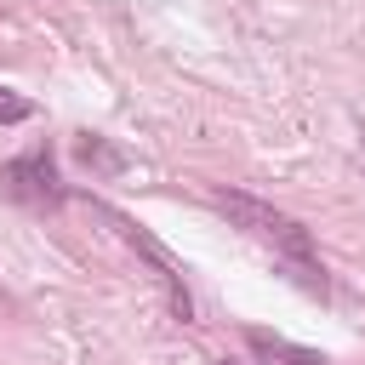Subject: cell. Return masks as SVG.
<instances>
[{"instance_id": "1", "label": "cell", "mask_w": 365, "mask_h": 365, "mask_svg": "<svg viewBox=\"0 0 365 365\" xmlns=\"http://www.w3.org/2000/svg\"><path fill=\"white\" fill-rule=\"evenodd\" d=\"M205 194H211V205H217V211H222L245 240H257L262 251H274V257H279V268H285L308 297H325V291H331L325 262H319V251H314L308 228H302L291 211H279V205H268V200H257V194H245V188H222V182H211Z\"/></svg>"}, {"instance_id": "2", "label": "cell", "mask_w": 365, "mask_h": 365, "mask_svg": "<svg viewBox=\"0 0 365 365\" xmlns=\"http://www.w3.org/2000/svg\"><path fill=\"white\" fill-rule=\"evenodd\" d=\"M0 194L17 200V205H29V211H57L68 188L57 182V160L40 143V148H29V154H17V160L0 165Z\"/></svg>"}, {"instance_id": "3", "label": "cell", "mask_w": 365, "mask_h": 365, "mask_svg": "<svg viewBox=\"0 0 365 365\" xmlns=\"http://www.w3.org/2000/svg\"><path fill=\"white\" fill-rule=\"evenodd\" d=\"M103 217H108V222L120 228V240H131V245H137V251H143V257H148V262L160 268V279H165V291H171V308H177V319L188 325V319H194V302H188V285H182V268L171 262V251H165L160 240H148V234H143V228H137L131 217H120V211H108V205H103Z\"/></svg>"}, {"instance_id": "4", "label": "cell", "mask_w": 365, "mask_h": 365, "mask_svg": "<svg viewBox=\"0 0 365 365\" xmlns=\"http://www.w3.org/2000/svg\"><path fill=\"white\" fill-rule=\"evenodd\" d=\"M245 348H251L262 365H331L325 354L297 348V342H285V336H274V331H262V325H245Z\"/></svg>"}, {"instance_id": "5", "label": "cell", "mask_w": 365, "mask_h": 365, "mask_svg": "<svg viewBox=\"0 0 365 365\" xmlns=\"http://www.w3.org/2000/svg\"><path fill=\"white\" fill-rule=\"evenodd\" d=\"M74 154H80V165H86V171H97V177H108V171H120V165H125V154H120L108 137H91V131H80Z\"/></svg>"}, {"instance_id": "6", "label": "cell", "mask_w": 365, "mask_h": 365, "mask_svg": "<svg viewBox=\"0 0 365 365\" xmlns=\"http://www.w3.org/2000/svg\"><path fill=\"white\" fill-rule=\"evenodd\" d=\"M34 114V103L23 97V91H11V86H0V125H23Z\"/></svg>"}, {"instance_id": "7", "label": "cell", "mask_w": 365, "mask_h": 365, "mask_svg": "<svg viewBox=\"0 0 365 365\" xmlns=\"http://www.w3.org/2000/svg\"><path fill=\"white\" fill-rule=\"evenodd\" d=\"M217 365H251V359H234V354H222V359H217Z\"/></svg>"}]
</instances>
